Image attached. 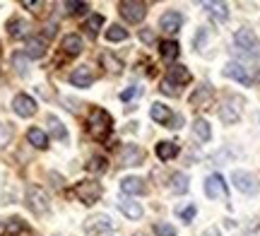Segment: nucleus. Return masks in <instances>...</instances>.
Returning a JSON list of instances; mask_svg holds the SVG:
<instances>
[{
	"mask_svg": "<svg viewBox=\"0 0 260 236\" xmlns=\"http://www.w3.org/2000/svg\"><path fill=\"white\" fill-rule=\"evenodd\" d=\"M102 24H104L102 15H92V17L84 22V29H87V34H89V37H96V34H99V29H102Z\"/></svg>",
	"mask_w": 260,
	"mask_h": 236,
	"instance_id": "c85d7f7f",
	"label": "nucleus"
},
{
	"mask_svg": "<svg viewBox=\"0 0 260 236\" xmlns=\"http://www.w3.org/2000/svg\"><path fill=\"white\" fill-rule=\"evenodd\" d=\"M106 39H109V41H125V39H128V29L113 24V27L106 29Z\"/></svg>",
	"mask_w": 260,
	"mask_h": 236,
	"instance_id": "2f4dec72",
	"label": "nucleus"
},
{
	"mask_svg": "<svg viewBox=\"0 0 260 236\" xmlns=\"http://www.w3.org/2000/svg\"><path fill=\"white\" fill-rule=\"evenodd\" d=\"M75 195L82 200L84 205H94L96 200L102 198V183H96V181H80L75 186Z\"/></svg>",
	"mask_w": 260,
	"mask_h": 236,
	"instance_id": "7ed1b4c3",
	"label": "nucleus"
},
{
	"mask_svg": "<svg viewBox=\"0 0 260 236\" xmlns=\"http://www.w3.org/2000/svg\"><path fill=\"white\" fill-rule=\"evenodd\" d=\"M121 190L125 195H142V193L147 190V186H145V181L138 179V176H128V179L121 181Z\"/></svg>",
	"mask_w": 260,
	"mask_h": 236,
	"instance_id": "4468645a",
	"label": "nucleus"
},
{
	"mask_svg": "<svg viewBox=\"0 0 260 236\" xmlns=\"http://www.w3.org/2000/svg\"><path fill=\"white\" fill-rule=\"evenodd\" d=\"M224 75L236 80V82H241V85H246V87L253 82V77L248 75V70H246L241 63H226V65H224Z\"/></svg>",
	"mask_w": 260,
	"mask_h": 236,
	"instance_id": "9b49d317",
	"label": "nucleus"
},
{
	"mask_svg": "<svg viewBox=\"0 0 260 236\" xmlns=\"http://www.w3.org/2000/svg\"><path fill=\"white\" fill-rule=\"evenodd\" d=\"M138 94H140V87H130V89H125V92L121 94V99L123 102H130L133 96H138Z\"/></svg>",
	"mask_w": 260,
	"mask_h": 236,
	"instance_id": "58836bf2",
	"label": "nucleus"
},
{
	"mask_svg": "<svg viewBox=\"0 0 260 236\" xmlns=\"http://www.w3.org/2000/svg\"><path fill=\"white\" fill-rule=\"evenodd\" d=\"M178 215H181V219H183V222H190V219L195 217V208H193V205H190V208L181 210V212H178Z\"/></svg>",
	"mask_w": 260,
	"mask_h": 236,
	"instance_id": "ea45409f",
	"label": "nucleus"
},
{
	"mask_svg": "<svg viewBox=\"0 0 260 236\" xmlns=\"http://www.w3.org/2000/svg\"><path fill=\"white\" fill-rule=\"evenodd\" d=\"M167 82L171 87H178V85H186V82H190V73H188V68H183V65L169 68Z\"/></svg>",
	"mask_w": 260,
	"mask_h": 236,
	"instance_id": "2eb2a0df",
	"label": "nucleus"
},
{
	"mask_svg": "<svg viewBox=\"0 0 260 236\" xmlns=\"http://www.w3.org/2000/svg\"><path fill=\"white\" fill-rule=\"evenodd\" d=\"M234 41H236V46L241 48V51H246L248 56H258L260 44H258V39H255V34H253L251 29H239L236 37H234Z\"/></svg>",
	"mask_w": 260,
	"mask_h": 236,
	"instance_id": "423d86ee",
	"label": "nucleus"
},
{
	"mask_svg": "<svg viewBox=\"0 0 260 236\" xmlns=\"http://www.w3.org/2000/svg\"><path fill=\"white\" fill-rule=\"evenodd\" d=\"M8 29H10V37L12 39H22L24 34H27V22L24 19H10L8 22Z\"/></svg>",
	"mask_w": 260,
	"mask_h": 236,
	"instance_id": "bb28decb",
	"label": "nucleus"
},
{
	"mask_svg": "<svg viewBox=\"0 0 260 236\" xmlns=\"http://www.w3.org/2000/svg\"><path fill=\"white\" fill-rule=\"evenodd\" d=\"M113 229V219L109 215H94V217L87 219V224H84V231L92 236H99V234H106V231H111Z\"/></svg>",
	"mask_w": 260,
	"mask_h": 236,
	"instance_id": "6e6552de",
	"label": "nucleus"
},
{
	"mask_svg": "<svg viewBox=\"0 0 260 236\" xmlns=\"http://www.w3.org/2000/svg\"><path fill=\"white\" fill-rule=\"evenodd\" d=\"M171 190H174V193H186L188 190L186 174H174V176H171Z\"/></svg>",
	"mask_w": 260,
	"mask_h": 236,
	"instance_id": "c756f323",
	"label": "nucleus"
},
{
	"mask_svg": "<svg viewBox=\"0 0 260 236\" xmlns=\"http://www.w3.org/2000/svg\"><path fill=\"white\" fill-rule=\"evenodd\" d=\"M82 37H77V34H68V37L63 39V51L68 53V56H80L82 53Z\"/></svg>",
	"mask_w": 260,
	"mask_h": 236,
	"instance_id": "a211bd4d",
	"label": "nucleus"
},
{
	"mask_svg": "<svg viewBox=\"0 0 260 236\" xmlns=\"http://www.w3.org/2000/svg\"><path fill=\"white\" fill-rule=\"evenodd\" d=\"M24 229V224H22V219L15 217V219H10V224H8V231L10 234H17V231H22Z\"/></svg>",
	"mask_w": 260,
	"mask_h": 236,
	"instance_id": "4c0bfd02",
	"label": "nucleus"
},
{
	"mask_svg": "<svg viewBox=\"0 0 260 236\" xmlns=\"http://www.w3.org/2000/svg\"><path fill=\"white\" fill-rule=\"evenodd\" d=\"M176 154H178V145H176V142H159V145H157V157L161 161L174 159Z\"/></svg>",
	"mask_w": 260,
	"mask_h": 236,
	"instance_id": "5701e85b",
	"label": "nucleus"
},
{
	"mask_svg": "<svg viewBox=\"0 0 260 236\" xmlns=\"http://www.w3.org/2000/svg\"><path fill=\"white\" fill-rule=\"evenodd\" d=\"M118 208H121V212L125 215V217H130V219H140V217H142V208H140V203L123 200V203H118Z\"/></svg>",
	"mask_w": 260,
	"mask_h": 236,
	"instance_id": "b1692460",
	"label": "nucleus"
},
{
	"mask_svg": "<svg viewBox=\"0 0 260 236\" xmlns=\"http://www.w3.org/2000/svg\"><path fill=\"white\" fill-rule=\"evenodd\" d=\"M70 82H73L75 87H89L94 82V73L89 70V65L75 68L73 73H70Z\"/></svg>",
	"mask_w": 260,
	"mask_h": 236,
	"instance_id": "ddd939ff",
	"label": "nucleus"
},
{
	"mask_svg": "<svg viewBox=\"0 0 260 236\" xmlns=\"http://www.w3.org/2000/svg\"><path fill=\"white\" fill-rule=\"evenodd\" d=\"M65 10H68L70 15H82V12L89 10V5H87V3H77V0H68V3H65Z\"/></svg>",
	"mask_w": 260,
	"mask_h": 236,
	"instance_id": "473e14b6",
	"label": "nucleus"
},
{
	"mask_svg": "<svg viewBox=\"0 0 260 236\" xmlns=\"http://www.w3.org/2000/svg\"><path fill=\"white\" fill-rule=\"evenodd\" d=\"M46 123H48V130H51V135H53L56 140H65V138H68V130H65V125L58 121L56 116H48Z\"/></svg>",
	"mask_w": 260,
	"mask_h": 236,
	"instance_id": "393cba45",
	"label": "nucleus"
},
{
	"mask_svg": "<svg viewBox=\"0 0 260 236\" xmlns=\"http://www.w3.org/2000/svg\"><path fill=\"white\" fill-rule=\"evenodd\" d=\"M149 114H152V118H154L157 123H169L171 121V109L164 106V104H152Z\"/></svg>",
	"mask_w": 260,
	"mask_h": 236,
	"instance_id": "a878e982",
	"label": "nucleus"
},
{
	"mask_svg": "<svg viewBox=\"0 0 260 236\" xmlns=\"http://www.w3.org/2000/svg\"><path fill=\"white\" fill-rule=\"evenodd\" d=\"M203 8L207 10L217 22H224V19L229 17V8H226V3H203Z\"/></svg>",
	"mask_w": 260,
	"mask_h": 236,
	"instance_id": "aec40b11",
	"label": "nucleus"
},
{
	"mask_svg": "<svg viewBox=\"0 0 260 236\" xmlns=\"http://www.w3.org/2000/svg\"><path fill=\"white\" fill-rule=\"evenodd\" d=\"M241 106H243V99L241 96L232 94L226 102H224L222 111H219V118H222L226 125H234V123H239V118H241Z\"/></svg>",
	"mask_w": 260,
	"mask_h": 236,
	"instance_id": "20e7f679",
	"label": "nucleus"
},
{
	"mask_svg": "<svg viewBox=\"0 0 260 236\" xmlns=\"http://www.w3.org/2000/svg\"><path fill=\"white\" fill-rule=\"evenodd\" d=\"M205 195L210 200H217V198H226V186H224V179L212 174L210 179L205 181Z\"/></svg>",
	"mask_w": 260,
	"mask_h": 236,
	"instance_id": "9d476101",
	"label": "nucleus"
},
{
	"mask_svg": "<svg viewBox=\"0 0 260 236\" xmlns=\"http://www.w3.org/2000/svg\"><path fill=\"white\" fill-rule=\"evenodd\" d=\"M121 15L128 19V22L138 24V22H142V19H145V15H147V5H145V3H140V0H128V3H121Z\"/></svg>",
	"mask_w": 260,
	"mask_h": 236,
	"instance_id": "0eeeda50",
	"label": "nucleus"
},
{
	"mask_svg": "<svg viewBox=\"0 0 260 236\" xmlns=\"http://www.w3.org/2000/svg\"><path fill=\"white\" fill-rule=\"evenodd\" d=\"M27 205L31 212L44 215V212H48V208H51V198H48V193L41 188V186H29L27 188Z\"/></svg>",
	"mask_w": 260,
	"mask_h": 236,
	"instance_id": "f03ea898",
	"label": "nucleus"
},
{
	"mask_svg": "<svg viewBox=\"0 0 260 236\" xmlns=\"http://www.w3.org/2000/svg\"><path fill=\"white\" fill-rule=\"evenodd\" d=\"M102 63H104V68H106V70H111V73H121L123 70V60L121 58H116L113 53H104Z\"/></svg>",
	"mask_w": 260,
	"mask_h": 236,
	"instance_id": "cd10ccee",
	"label": "nucleus"
},
{
	"mask_svg": "<svg viewBox=\"0 0 260 236\" xmlns=\"http://www.w3.org/2000/svg\"><path fill=\"white\" fill-rule=\"evenodd\" d=\"M12 65H15L17 73H27V56L24 53H15L12 56Z\"/></svg>",
	"mask_w": 260,
	"mask_h": 236,
	"instance_id": "c9c22d12",
	"label": "nucleus"
},
{
	"mask_svg": "<svg viewBox=\"0 0 260 236\" xmlns=\"http://www.w3.org/2000/svg\"><path fill=\"white\" fill-rule=\"evenodd\" d=\"M87 169L94 171V174H102V171H106V159L104 157H92V161L87 164Z\"/></svg>",
	"mask_w": 260,
	"mask_h": 236,
	"instance_id": "72a5a7b5",
	"label": "nucleus"
},
{
	"mask_svg": "<svg viewBox=\"0 0 260 236\" xmlns=\"http://www.w3.org/2000/svg\"><path fill=\"white\" fill-rule=\"evenodd\" d=\"M12 140V128H10L8 123H0V150Z\"/></svg>",
	"mask_w": 260,
	"mask_h": 236,
	"instance_id": "f704fd0d",
	"label": "nucleus"
},
{
	"mask_svg": "<svg viewBox=\"0 0 260 236\" xmlns=\"http://www.w3.org/2000/svg\"><path fill=\"white\" fill-rule=\"evenodd\" d=\"M232 181H234V186L241 190V193H246V195H255V193L260 190L255 176H253V174H248V171H234Z\"/></svg>",
	"mask_w": 260,
	"mask_h": 236,
	"instance_id": "39448f33",
	"label": "nucleus"
},
{
	"mask_svg": "<svg viewBox=\"0 0 260 236\" xmlns=\"http://www.w3.org/2000/svg\"><path fill=\"white\" fill-rule=\"evenodd\" d=\"M111 125H113L111 116L106 114L104 109H92L89 121H87V130H89L94 140H106L111 135Z\"/></svg>",
	"mask_w": 260,
	"mask_h": 236,
	"instance_id": "f257e3e1",
	"label": "nucleus"
},
{
	"mask_svg": "<svg viewBox=\"0 0 260 236\" xmlns=\"http://www.w3.org/2000/svg\"><path fill=\"white\" fill-rule=\"evenodd\" d=\"M135 236H142V234H135Z\"/></svg>",
	"mask_w": 260,
	"mask_h": 236,
	"instance_id": "79ce46f5",
	"label": "nucleus"
},
{
	"mask_svg": "<svg viewBox=\"0 0 260 236\" xmlns=\"http://www.w3.org/2000/svg\"><path fill=\"white\" fill-rule=\"evenodd\" d=\"M176 56H178L176 41H164V44H161V58H164V60H176Z\"/></svg>",
	"mask_w": 260,
	"mask_h": 236,
	"instance_id": "7c9ffc66",
	"label": "nucleus"
},
{
	"mask_svg": "<svg viewBox=\"0 0 260 236\" xmlns=\"http://www.w3.org/2000/svg\"><path fill=\"white\" fill-rule=\"evenodd\" d=\"M210 99H212V87L203 85V87H198L193 94H190V99H188V102H190V106H205Z\"/></svg>",
	"mask_w": 260,
	"mask_h": 236,
	"instance_id": "6ab92c4d",
	"label": "nucleus"
},
{
	"mask_svg": "<svg viewBox=\"0 0 260 236\" xmlns=\"http://www.w3.org/2000/svg\"><path fill=\"white\" fill-rule=\"evenodd\" d=\"M121 159H123V164H128V166H138V164H142V159H145V152L140 150V147H135V145H128V147L121 152Z\"/></svg>",
	"mask_w": 260,
	"mask_h": 236,
	"instance_id": "dca6fc26",
	"label": "nucleus"
},
{
	"mask_svg": "<svg viewBox=\"0 0 260 236\" xmlns=\"http://www.w3.org/2000/svg\"><path fill=\"white\" fill-rule=\"evenodd\" d=\"M193 132H195V138H198L200 142H207L210 138H212L210 123L205 121V118H195V123H193Z\"/></svg>",
	"mask_w": 260,
	"mask_h": 236,
	"instance_id": "4be33fe9",
	"label": "nucleus"
},
{
	"mask_svg": "<svg viewBox=\"0 0 260 236\" xmlns=\"http://www.w3.org/2000/svg\"><path fill=\"white\" fill-rule=\"evenodd\" d=\"M181 24H183V15L181 12H176V10H171V12H164L161 15V19H159V27L164 29V31H178L181 29Z\"/></svg>",
	"mask_w": 260,
	"mask_h": 236,
	"instance_id": "f8f14e48",
	"label": "nucleus"
},
{
	"mask_svg": "<svg viewBox=\"0 0 260 236\" xmlns=\"http://www.w3.org/2000/svg\"><path fill=\"white\" fill-rule=\"evenodd\" d=\"M154 234L157 236H176V229L171 227V224H161V222H157V224H154Z\"/></svg>",
	"mask_w": 260,
	"mask_h": 236,
	"instance_id": "e433bc0d",
	"label": "nucleus"
},
{
	"mask_svg": "<svg viewBox=\"0 0 260 236\" xmlns=\"http://www.w3.org/2000/svg\"><path fill=\"white\" fill-rule=\"evenodd\" d=\"M46 53V39L44 37H31L27 41V58H44Z\"/></svg>",
	"mask_w": 260,
	"mask_h": 236,
	"instance_id": "f3484780",
	"label": "nucleus"
},
{
	"mask_svg": "<svg viewBox=\"0 0 260 236\" xmlns=\"http://www.w3.org/2000/svg\"><path fill=\"white\" fill-rule=\"evenodd\" d=\"M140 39H142L145 44H154V31H149V29H142V31H140Z\"/></svg>",
	"mask_w": 260,
	"mask_h": 236,
	"instance_id": "a19ab883",
	"label": "nucleus"
},
{
	"mask_svg": "<svg viewBox=\"0 0 260 236\" xmlns=\"http://www.w3.org/2000/svg\"><path fill=\"white\" fill-rule=\"evenodd\" d=\"M12 109H15V114L17 116L29 118V116L37 114V102H34L29 94H17L15 99H12Z\"/></svg>",
	"mask_w": 260,
	"mask_h": 236,
	"instance_id": "1a4fd4ad",
	"label": "nucleus"
},
{
	"mask_svg": "<svg viewBox=\"0 0 260 236\" xmlns=\"http://www.w3.org/2000/svg\"><path fill=\"white\" fill-rule=\"evenodd\" d=\"M27 140L31 142L37 150H46V147H48V135L41 130V128H29Z\"/></svg>",
	"mask_w": 260,
	"mask_h": 236,
	"instance_id": "412c9836",
	"label": "nucleus"
}]
</instances>
